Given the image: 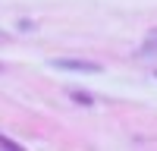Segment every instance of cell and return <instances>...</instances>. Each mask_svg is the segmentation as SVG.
I'll use <instances>...</instances> for the list:
<instances>
[{"label": "cell", "instance_id": "obj_1", "mask_svg": "<svg viewBox=\"0 0 157 151\" xmlns=\"http://www.w3.org/2000/svg\"><path fill=\"white\" fill-rule=\"evenodd\" d=\"M57 69H72V72H101L98 63H88V60H54Z\"/></svg>", "mask_w": 157, "mask_h": 151}, {"label": "cell", "instance_id": "obj_2", "mask_svg": "<svg viewBox=\"0 0 157 151\" xmlns=\"http://www.w3.org/2000/svg\"><path fill=\"white\" fill-rule=\"evenodd\" d=\"M0 148H3V151H19V145L10 142V138H3V135H0Z\"/></svg>", "mask_w": 157, "mask_h": 151}]
</instances>
